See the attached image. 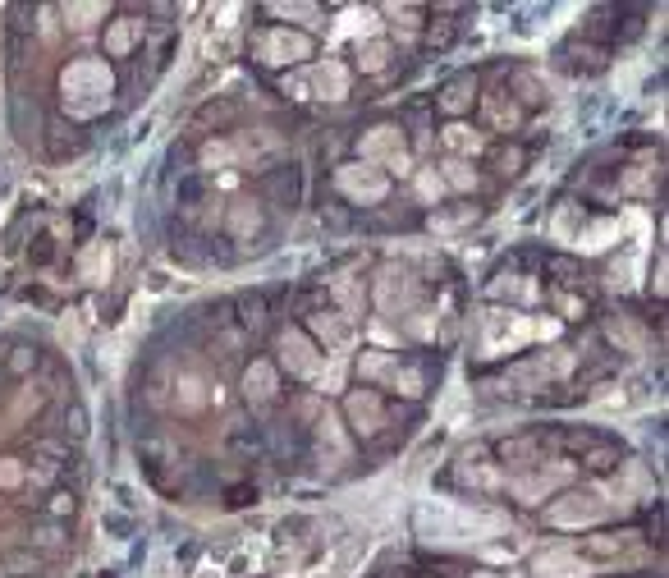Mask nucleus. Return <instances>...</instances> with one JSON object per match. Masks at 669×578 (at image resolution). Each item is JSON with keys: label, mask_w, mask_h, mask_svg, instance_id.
I'll use <instances>...</instances> for the list:
<instances>
[{"label": "nucleus", "mask_w": 669, "mask_h": 578, "mask_svg": "<svg viewBox=\"0 0 669 578\" xmlns=\"http://www.w3.org/2000/svg\"><path fill=\"white\" fill-rule=\"evenodd\" d=\"M262 193L275 202V207H299V197H303V175L293 170V166H280V170H271L266 179H262Z\"/></svg>", "instance_id": "1"}, {"label": "nucleus", "mask_w": 669, "mask_h": 578, "mask_svg": "<svg viewBox=\"0 0 669 578\" xmlns=\"http://www.w3.org/2000/svg\"><path fill=\"white\" fill-rule=\"evenodd\" d=\"M69 524H55V519H37L33 528H28V551H37L42 560L46 555H64L69 551Z\"/></svg>", "instance_id": "2"}, {"label": "nucleus", "mask_w": 669, "mask_h": 578, "mask_svg": "<svg viewBox=\"0 0 669 578\" xmlns=\"http://www.w3.org/2000/svg\"><path fill=\"white\" fill-rule=\"evenodd\" d=\"M60 437H64L69 446H83V441L92 437V413H88L83 400H69V404L60 409Z\"/></svg>", "instance_id": "3"}, {"label": "nucleus", "mask_w": 669, "mask_h": 578, "mask_svg": "<svg viewBox=\"0 0 669 578\" xmlns=\"http://www.w3.org/2000/svg\"><path fill=\"white\" fill-rule=\"evenodd\" d=\"M37 368H42V349H37V344L19 340V344H10V349H5V372H10L14 381H28Z\"/></svg>", "instance_id": "4"}, {"label": "nucleus", "mask_w": 669, "mask_h": 578, "mask_svg": "<svg viewBox=\"0 0 669 578\" xmlns=\"http://www.w3.org/2000/svg\"><path fill=\"white\" fill-rule=\"evenodd\" d=\"M73 515H79V491H73V486H55V491L42 500V519L69 524Z\"/></svg>", "instance_id": "5"}, {"label": "nucleus", "mask_w": 669, "mask_h": 578, "mask_svg": "<svg viewBox=\"0 0 669 578\" xmlns=\"http://www.w3.org/2000/svg\"><path fill=\"white\" fill-rule=\"evenodd\" d=\"M0 573L5 578H42V555L37 551H10L5 560H0Z\"/></svg>", "instance_id": "6"}, {"label": "nucleus", "mask_w": 669, "mask_h": 578, "mask_svg": "<svg viewBox=\"0 0 669 578\" xmlns=\"http://www.w3.org/2000/svg\"><path fill=\"white\" fill-rule=\"evenodd\" d=\"M234 308H239V322H244L248 331H266V299H262V294H239Z\"/></svg>", "instance_id": "7"}, {"label": "nucleus", "mask_w": 669, "mask_h": 578, "mask_svg": "<svg viewBox=\"0 0 669 578\" xmlns=\"http://www.w3.org/2000/svg\"><path fill=\"white\" fill-rule=\"evenodd\" d=\"M619 459H624V450H619V446H610V441H601V450H597V455H587L582 464H587V473H610Z\"/></svg>", "instance_id": "8"}, {"label": "nucleus", "mask_w": 669, "mask_h": 578, "mask_svg": "<svg viewBox=\"0 0 669 578\" xmlns=\"http://www.w3.org/2000/svg\"><path fill=\"white\" fill-rule=\"evenodd\" d=\"M321 226H330V230H349V226H353V211H349L339 197H330V202L321 207Z\"/></svg>", "instance_id": "9"}, {"label": "nucleus", "mask_w": 669, "mask_h": 578, "mask_svg": "<svg viewBox=\"0 0 669 578\" xmlns=\"http://www.w3.org/2000/svg\"><path fill=\"white\" fill-rule=\"evenodd\" d=\"M454 37H459V28H454V24L435 19V28H426V51H444V46H454Z\"/></svg>", "instance_id": "10"}, {"label": "nucleus", "mask_w": 669, "mask_h": 578, "mask_svg": "<svg viewBox=\"0 0 669 578\" xmlns=\"http://www.w3.org/2000/svg\"><path fill=\"white\" fill-rule=\"evenodd\" d=\"M230 446H234V450H244V455H266V441L257 437V431H234Z\"/></svg>", "instance_id": "11"}, {"label": "nucleus", "mask_w": 669, "mask_h": 578, "mask_svg": "<svg viewBox=\"0 0 669 578\" xmlns=\"http://www.w3.org/2000/svg\"><path fill=\"white\" fill-rule=\"evenodd\" d=\"M33 450H42V455H51V459H69V441H37Z\"/></svg>", "instance_id": "12"}, {"label": "nucleus", "mask_w": 669, "mask_h": 578, "mask_svg": "<svg viewBox=\"0 0 669 578\" xmlns=\"http://www.w3.org/2000/svg\"><path fill=\"white\" fill-rule=\"evenodd\" d=\"M202 197V179H184L179 184V202H197Z\"/></svg>", "instance_id": "13"}, {"label": "nucleus", "mask_w": 669, "mask_h": 578, "mask_svg": "<svg viewBox=\"0 0 669 578\" xmlns=\"http://www.w3.org/2000/svg\"><path fill=\"white\" fill-rule=\"evenodd\" d=\"M0 578H5V573H0Z\"/></svg>", "instance_id": "14"}, {"label": "nucleus", "mask_w": 669, "mask_h": 578, "mask_svg": "<svg viewBox=\"0 0 669 578\" xmlns=\"http://www.w3.org/2000/svg\"><path fill=\"white\" fill-rule=\"evenodd\" d=\"M106 578H110V573H106Z\"/></svg>", "instance_id": "15"}]
</instances>
